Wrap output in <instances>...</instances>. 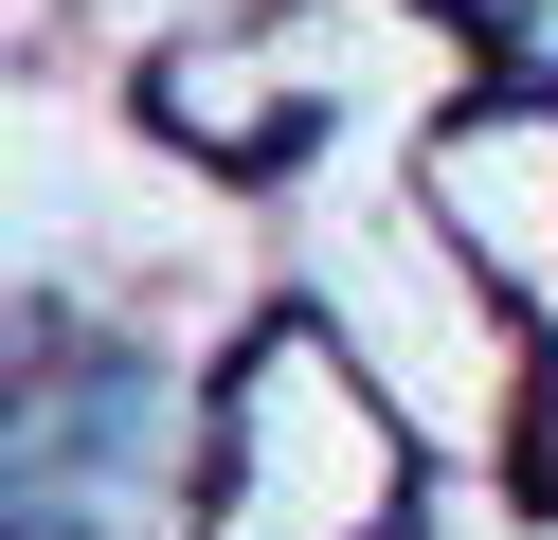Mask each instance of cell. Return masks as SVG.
I'll list each match as a JSON object with an SVG mask.
<instances>
[{
	"mask_svg": "<svg viewBox=\"0 0 558 540\" xmlns=\"http://www.w3.org/2000/svg\"><path fill=\"white\" fill-rule=\"evenodd\" d=\"M414 216H433L486 288L541 307L558 288V108H469V127L433 144V180H414Z\"/></svg>",
	"mask_w": 558,
	"mask_h": 540,
	"instance_id": "cell-2",
	"label": "cell"
},
{
	"mask_svg": "<svg viewBox=\"0 0 558 540\" xmlns=\"http://www.w3.org/2000/svg\"><path fill=\"white\" fill-rule=\"evenodd\" d=\"M397 523V415L342 343L270 324V360L234 379V504L217 540H378Z\"/></svg>",
	"mask_w": 558,
	"mask_h": 540,
	"instance_id": "cell-1",
	"label": "cell"
}]
</instances>
